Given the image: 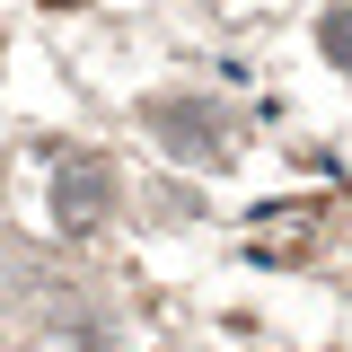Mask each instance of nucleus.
Returning a JSON list of instances; mask_svg holds the SVG:
<instances>
[{"label":"nucleus","mask_w":352,"mask_h":352,"mask_svg":"<svg viewBox=\"0 0 352 352\" xmlns=\"http://www.w3.org/2000/svg\"><path fill=\"white\" fill-rule=\"evenodd\" d=\"M44 9H80V0H44Z\"/></svg>","instance_id":"obj_3"},{"label":"nucleus","mask_w":352,"mask_h":352,"mask_svg":"<svg viewBox=\"0 0 352 352\" xmlns=\"http://www.w3.org/2000/svg\"><path fill=\"white\" fill-rule=\"evenodd\" d=\"M317 44H326V53H335V62L352 71V0H335V9H326V27H317Z\"/></svg>","instance_id":"obj_2"},{"label":"nucleus","mask_w":352,"mask_h":352,"mask_svg":"<svg viewBox=\"0 0 352 352\" xmlns=\"http://www.w3.org/2000/svg\"><path fill=\"white\" fill-rule=\"evenodd\" d=\"M115 212V168H106V159H71V168L53 176V220H62V229H97V220Z\"/></svg>","instance_id":"obj_1"}]
</instances>
